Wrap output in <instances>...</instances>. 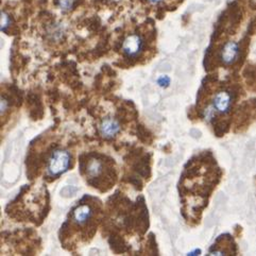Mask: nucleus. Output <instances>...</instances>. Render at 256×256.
Listing matches in <instances>:
<instances>
[{"label":"nucleus","mask_w":256,"mask_h":256,"mask_svg":"<svg viewBox=\"0 0 256 256\" xmlns=\"http://www.w3.org/2000/svg\"><path fill=\"white\" fill-rule=\"evenodd\" d=\"M85 172L90 180H96V178L99 180L106 172V163H104V160L98 156L90 158L85 166Z\"/></svg>","instance_id":"nucleus-4"},{"label":"nucleus","mask_w":256,"mask_h":256,"mask_svg":"<svg viewBox=\"0 0 256 256\" xmlns=\"http://www.w3.org/2000/svg\"><path fill=\"white\" fill-rule=\"evenodd\" d=\"M78 2V0H56V6L61 8L62 11H70Z\"/></svg>","instance_id":"nucleus-8"},{"label":"nucleus","mask_w":256,"mask_h":256,"mask_svg":"<svg viewBox=\"0 0 256 256\" xmlns=\"http://www.w3.org/2000/svg\"><path fill=\"white\" fill-rule=\"evenodd\" d=\"M169 82H170V79L168 78L167 76H162L160 79H158V84L160 85V86H168Z\"/></svg>","instance_id":"nucleus-10"},{"label":"nucleus","mask_w":256,"mask_h":256,"mask_svg":"<svg viewBox=\"0 0 256 256\" xmlns=\"http://www.w3.org/2000/svg\"><path fill=\"white\" fill-rule=\"evenodd\" d=\"M240 56V45L236 42H228L221 49L220 58L226 66L234 64Z\"/></svg>","instance_id":"nucleus-5"},{"label":"nucleus","mask_w":256,"mask_h":256,"mask_svg":"<svg viewBox=\"0 0 256 256\" xmlns=\"http://www.w3.org/2000/svg\"><path fill=\"white\" fill-rule=\"evenodd\" d=\"M233 104V96L230 90H218L215 96L212 97V108L208 110L210 114L206 116L212 115V112H216L219 114H226L232 108Z\"/></svg>","instance_id":"nucleus-2"},{"label":"nucleus","mask_w":256,"mask_h":256,"mask_svg":"<svg viewBox=\"0 0 256 256\" xmlns=\"http://www.w3.org/2000/svg\"><path fill=\"white\" fill-rule=\"evenodd\" d=\"M144 40L136 33L130 34L126 38L122 44V51L126 58H138L144 50Z\"/></svg>","instance_id":"nucleus-3"},{"label":"nucleus","mask_w":256,"mask_h":256,"mask_svg":"<svg viewBox=\"0 0 256 256\" xmlns=\"http://www.w3.org/2000/svg\"><path fill=\"white\" fill-rule=\"evenodd\" d=\"M120 131V124L115 118L108 117L101 122L99 126V132L102 138H113Z\"/></svg>","instance_id":"nucleus-7"},{"label":"nucleus","mask_w":256,"mask_h":256,"mask_svg":"<svg viewBox=\"0 0 256 256\" xmlns=\"http://www.w3.org/2000/svg\"><path fill=\"white\" fill-rule=\"evenodd\" d=\"M252 2H256V0H252Z\"/></svg>","instance_id":"nucleus-12"},{"label":"nucleus","mask_w":256,"mask_h":256,"mask_svg":"<svg viewBox=\"0 0 256 256\" xmlns=\"http://www.w3.org/2000/svg\"><path fill=\"white\" fill-rule=\"evenodd\" d=\"M6 108H8V101L4 98H2V115L4 114Z\"/></svg>","instance_id":"nucleus-11"},{"label":"nucleus","mask_w":256,"mask_h":256,"mask_svg":"<svg viewBox=\"0 0 256 256\" xmlns=\"http://www.w3.org/2000/svg\"><path fill=\"white\" fill-rule=\"evenodd\" d=\"M94 215V210L88 204H80L74 210L72 220L76 226H86Z\"/></svg>","instance_id":"nucleus-6"},{"label":"nucleus","mask_w":256,"mask_h":256,"mask_svg":"<svg viewBox=\"0 0 256 256\" xmlns=\"http://www.w3.org/2000/svg\"><path fill=\"white\" fill-rule=\"evenodd\" d=\"M72 163V156L70 153L58 149L52 152V154L50 156L48 163H47V172L50 176H58L66 172L68 168L70 167Z\"/></svg>","instance_id":"nucleus-1"},{"label":"nucleus","mask_w":256,"mask_h":256,"mask_svg":"<svg viewBox=\"0 0 256 256\" xmlns=\"http://www.w3.org/2000/svg\"><path fill=\"white\" fill-rule=\"evenodd\" d=\"M147 2L152 6H163L168 2V0H147Z\"/></svg>","instance_id":"nucleus-9"}]
</instances>
